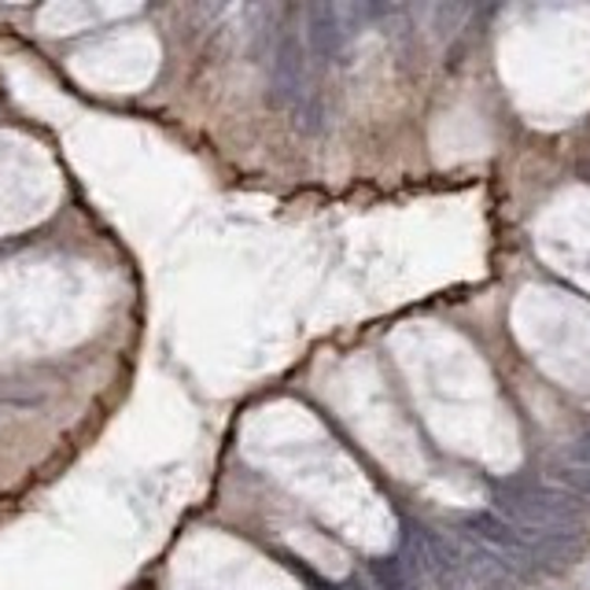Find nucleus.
Listing matches in <instances>:
<instances>
[{
    "label": "nucleus",
    "mask_w": 590,
    "mask_h": 590,
    "mask_svg": "<svg viewBox=\"0 0 590 590\" xmlns=\"http://www.w3.org/2000/svg\"><path fill=\"white\" fill-rule=\"evenodd\" d=\"M491 502H495L498 517L520 531H542L568 539V535L583 528V509L576 506V498L535 484H495L491 487Z\"/></svg>",
    "instance_id": "1"
},
{
    "label": "nucleus",
    "mask_w": 590,
    "mask_h": 590,
    "mask_svg": "<svg viewBox=\"0 0 590 590\" xmlns=\"http://www.w3.org/2000/svg\"><path fill=\"white\" fill-rule=\"evenodd\" d=\"M384 8L369 4H310L307 8V49L318 60H336L351 45V38L362 30L369 19H377Z\"/></svg>",
    "instance_id": "2"
},
{
    "label": "nucleus",
    "mask_w": 590,
    "mask_h": 590,
    "mask_svg": "<svg viewBox=\"0 0 590 590\" xmlns=\"http://www.w3.org/2000/svg\"><path fill=\"white\" fill-rule=\"evenodd\" d=\"M270 96H273V104L292 107L295 115H299L310 101H318V96H314V89H310L307 49H303V41L295 38L292 30H284V34L277 38V45H273Z\"/></svg>",
    "instance_id": "3"
},
{
    "label": "nucleus",
    "mask_w": 590,
    "mask_h": 590,
    "mask_svg": "<svg viewBox=\"0 0 590 590\" xmlns=\"http://www.w3.org/2000/svg\"><path fill=\"white\" fill-rule=\"evenodd\" d=\"M465 531L473 535V539L484 546L487 554H495L513 576L539 572V565H542L539 554H535L531 546H528V539H524V535L513 528L509 520H502L498 513H491V509L468 513V517H465Z\"/></svg>",
    "instance_id": "4"
},
{
    "label": "nucleus",
    "mask_w": 590,
    "mask_h": 590,
    "mask_svg": "<svg viewBox=\"0 0 590 590\" xmlns=\"http://www.w3.org/2000/svg\"><path fill=\"white\" fill-rule=\"evenodd\" d=\"M451 546H454L457 561H462V568H465L473 590H517V576H513L495 554H487L468 531H457L451 539Z\"/></svg>",
    "instance_id": "5"
},
{
    "label": "nucleus",
    "mask_w": 590,
    "mask_h": 590,
    "mask_svg": "<svg viewBox=\"0 0 590 590\" xmlns=\"http://www.w3.org/2000/svg\"><path fill=\"white\" fill-rule=\"evenodd\" d=\"M369 568H373V579H377L380 590H424L421 579L410 572L407 561H402V554L399 557H377Z\"/></svg>",
    "instance_id": "6"
},
{
    "label": "nucleus",
    "mask_w": 590,
    "mask_h": 590,
    "mask_svg": "<svg viewBox=\"0 0 590 590\" xmlns=\"http://www.w3.org/2000/svg\"><path fill=\"white\" fill-rule=\"evenodd\" d=\"M465 15H468L465 4H440V8H432V19H435V27H440V38H451L454 30H462Z\"/></svg>",
    "instance_id": "7"
},
{
    "label": "nucleus",
    "mask_w": 590,
    "mask_h": 590,
    "mask_svg": "<svg viewBox=\"0 0 590 590\" xmlns=\"http://www.w3.org/2000/svg\"><path fill=\"white\" fill-rule=\"evenodd\" d=\"M561 484L572 491V495L590 498V468H565V473H561Z\"/></svg>",
    "instance_id": "8"
},
{
    "label": "nucleus",
    "mask_w": 590,
    "mask_h": 590,
    "mask_svg": "<svg viewBox=\"0 0 590 590\" xmlns=\"http://www.w3.org/2000/svg\"><path fill=\"white\" fill-rule=\"evenodd\" d=\"M568 457V468H590V432L579 435V440L565 451Z\"/></svg>",
    "instance_id": "9"
},
{
    "label": "nucleus",
    "mask_w": 590,
    "mask_h": 590,
    "mask_svg": "<svg viewBox=\"0 0 590 590\" xmlns=\"http://www.w3.org/2000/svg\"><path fill=\"white\" fill-rule=\"evenodd\" d=\"M318 587H322V590H373L362 576H351V579H344V583H333V587H329V583H318Z\"/></svg>",
    "instance_id": "10"
}]
</instances>
